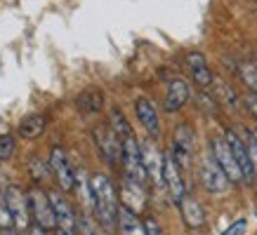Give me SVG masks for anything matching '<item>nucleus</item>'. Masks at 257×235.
I'll return each mask as SVG.
<instances>
[{
  "instance_id": "f257e3e1",
  "label": "nucleus",
  "mask_w": 257,
  "mask_h": 235,
  "mask_svg": "<svg viewBox=\"0 0 257 235\" xmlns=\"http://www.w3.org/2000/svg\"><path fill=\"white\" fill-rule=\"evenodd\" d=\"M90 188H92V207H94V216L104 230L113 233L118 224V200L116 186L106 174H92L90 176Z\"/></svg>"
},
{
  "instance_id": "f03ea898",
  "label": "nucleus",
  "mask_w": 257,
  "mask_h": 235,
  "mask_svg": "<svg viewBox=\"0 0 257 235\" xmlns=\"http://www.w3.org/2000/svg\"><path fill=\"white\" fill-rule=\"evenodd\" d=\"M198 174H201L203 188H205L208 193H212V196H222V193H226V190H229V186H231L229 176L224 174V170L219 167L217 160H215L210 153H208V156L201 160Z\"/></svg>"
},
{
  "instance_id": "7ed1b4c3",
  "label": "nucleus",
  "mask_w": 257,
  "mask_h": 235,
  "mask_svg": "<svg viewBox=\"0 0 257 235\" xmlns=\"http://www.w3.org/2000/svg\"><path fill=\"white\" fill-rule=\"evenodd\" d=\"M194 148H196V139H194V130L182 122V125L175 127V134H172V148L170 153L177 160L179 170L184 172L191 167V160H194Z\"/></svg>"
},
{
  "instance_id": "20e7f679",
  "label": "nucleus",
  "mask_w": 257,
  "mask_h": 235,
  "mask_svg": "<svg viewBox=\"0 0 257 235\" xmlns=\"http://www.w3.org/2000/svg\"><path fill=\"white\" fill-rule=\"evenodd\" d=\"M120 162H123L125 176L144 186V181L149 176H147V170H144V160H142V146L140 141L135 139V134L123 141V160Z\"/></svg>"
},
{
  "instance_id": "39448f33",
  "label": "nucleus",
  "mask_w": 257,
  "mask_h": 235,
  "mask_svg": "<svg viewBox=\"0 0 257 235\" xmlns=\"http://www.w3.org/2000/svg\"><path fill=\"white\" fill-rule=\"evenodd\" d=\"M5 198H8L12 224H15L17 230L31 228V204H29V196H26L19 186H8L5 188Z\"/></svg>"
},
{
  "instance_id": "423d86ee",
  "label": "nucleus",
  "mask_w": 257,
  "mask_h": 235,
  "mask_svg": "<svg viewBox=\"0 0 257 235\" xmlns=\"http://www.w3.org/2000/svg\"><path fill=\"white\" fill-rule=\"evenodd\" d=\"M26 196H29L31 216L36 219V224L47 228V230L57 228V216H55V210H52V202H50V193H45V190L38 186H33Z\"/></svg>"
},
{
  "instance_id": "0eeeda50",
  "label": "nucleus",
  "mask_w": 257,
  "mask_h": 235,
  "mask_svg": "<svg viewBox=\"0 0 257 235\" xmlns=\"http://www.w3.org/2000/svg\"><path fill=\"white\" fill-rule=\"evenodd\" d=\"M210 156L217 160V164L224 170V174L229 176L231 184L243 181V174H241V170H238V162H236V158H234V153H231V148H229V144H226L224 136H212L210 139Z\"/></svg>"
},
{
  "instance_id": "6e6552de",
  "label": "nucleus",
  "mask_w": 257,
  "mask_h": 235,
  "mask_svg": "<svg viewBox=\"0 0 257 235\" xmlns=\"http://www.w3.org/2000/svg\"><path fill=\"white\" fill-rule=\"evenodd\" d=\"M142 146V160H144V170H147V176L156 186H163V167H165V153H161V148L156 146V141L144 139L140 144Z\"/></svg>"
},
{
  "instance_id": "1a4fd4ad",
  "label": "nucleus",
  "mask_w": 257,
  "mask_h": 235,
  "mask_svg": "<svg viewBox=\"0 0 257 235\" xmlns=\"http://www.w3.org/2000/svg\"><path fill=\"white\" fill-rule=\"evenodd\" d=\"M50 172L55 174L62 190H73L76 188V172L71 170L62 146H52V150H50Z\"/></svg>"
},
{
  "instance_id": "9d476101",
  "label": "nucleus",
  "mask_w": 257,
  "mask_h": 235,
  "mask_svg": "<svg viewBox=\"0 0 257 235\" xmlns=\"http://www.w3.org/2000/svg\"><path fill=\"white\" fill-rule=\"evenodd\" d=\"M163 186L168 188V193L175 202H182V198L187 196V186H184V176H182V170H179L177 160L170 150L165 153V167H163Z\"/></svg>"
},
{
  "instance_id": "9b49d317",
  "label": "nucleus",
  "mask_w": 257,
  "mask_h": 235,
  "mask_svg": "<svg viewBox=\"0 0 257 235\" xmlns=\"http://www.w3.org/2000/svg\"><path fill=\"white\" fill-rule=\"evenodd\" d=\"M94 141H97V148L101 150V156L106 158L111 164L123 160V141L118 139L111 127H106V125L94 127Z\"/></svg>"
},
{
  "instance_id": "f8f14e48",
  "label": "nucleus",
  "mask_w": 257,
  "mask_h": 235,
  "mask_svg": "<svg viewBox=\"0 0 257 235\" xmlns=\"http://www.w3.org/2000/svg\"><path fill=\"white\" fill-rule=\"evenodd\" d=\"M226 144H229V148H231V153H234L236 162H238V170H241L243 174V181H252L257 176L255 174V167H252V160H250V150H248V144H245V139H241L236 132H229L224 134Z\"/></svg>"
},
{
  "instance_id": "ddd939ff",
  "label": "nucleus",
  "mask_w": 257,
  "mask_h": 235,
  "mask_svg": "<svg viewBox=\"0 0 257 235\" xmlns=\"http://www.w3.org/2000/svg\"><path fill=\"white\" fill-rule=\"evenodd\" d=\"M118 200H120L123 207H127V210L135 212V214H140V212L147 207V193H144V186L137 184V181H133V179H127V176H123Z\"/></svg>"
},
{
  "instance_id": "4468645a",
  "label": "nucleus",
  "mask_w": 257,
  "mask_h": 235,
  "mask_svg": "<svg viewBox=\"0 0 257 235\" xmlns=\"http://www.w3.org/2000/svg\"><path fill=\"white\" fill-rule=\"evenodd\" d=\"M135 113L140 118L142 127L149 132V136H151V139H158V136H161V120H158V110H156V106H154V102L147 99V96H140V99L135 102Z\"/></svg>"
},
{
  "instance_id": "2eb2a0df",
  "label": "nucleus",
  "mask_w": 257,
  "mask_h": 235,
  "mask_svg": "<svg viewBox=\"0 0 257 235\" xmlns=\"http://www.w3.org/2000/svg\"><path fill=\"white\" fill-rule=\"evenodd\" d=\"M50 202H52V210H55V216H57V228H59V230L76 233V228H78V216L73 214L71 204L59 196V190H50Z\"/></svg>"
},
{
  "instance_id": "dca6fc26",
  "label": "nucleus",
  "mask_w": 257,
  "mask_h": 235,
  "mask_svg": "<svg viewBox=\"0 0 257 235\" xmlns=\"http://www.w3.org/2000/svg\"><path fill=\"white\" fill-rule=\"evenodd\" d=\"M189 96H191V87H189L187 80L172 78L170 85H168V92H165L163 108L168 110V113H177V110L189 102Z\"/></svg>"
},
{
  "instance_id": "f3484780",
  "label": "nucleus",
  "mask_w": 257,
  "mask_h": 235,
  "mask_svg": "<svg viewBox=\"0 0 257 235\" xmlns=\"http://www.w3.org/2000/svg\"><path fill=\"white\" fill-rule=\"evenodd\" d=\"M187 66L191 70V78L198 87H210L215 82V76H212L210 66L205 62V56L201 52H189L187 54Z\"/></svg>"
},
{
  "instance_id": "a211bd4d",
  "label": "nucleus",
  "mask_w": 257,
  "mask_h": 235,
  "mask_svg": "<svg viewBox=\"0 0 257 235\" xmlns=\"http://www.w3.org/2000/svg\"><path fill=\"white\" fill-rule=\"evenodd\" d=\"M179 212H182V219L189 228H201L205 224V212H203L201 202L191 196H184L179 202Z\"/></svg>"
},
{
  "instance_id": "6ab92c4d",
  "label": "nucleus",
  "mask_w": 257,
  "mask_h": 235,
  "mask_svg": "<svg viewBox=\"0 0 257 235\" xmlns=\"http://www.w3.org/2000/svg\"><path fill=\"white\" fill-rule=\"evenodd\" d=\"M118 233L120 235H144V221H140V214L130 212L127 207H118Z\"/></svg>"
},
{
  "instance_id": "aec40b11",
  "label": "nucleus",
  "mask_w": 257,
  "mask_h": 235,
  "mask_svg": "<svg viewBox=\"0 0 257 235\" xmlns=\"http://www.w3.org/2000/svg\"><path fill=\"white\" fill-rule=\"evenodd\" d=\"M45 125H47L45 116L31 113V116H26L19 122V134H22L24 139H36V136H40V134L45 132Z\"/></svg>"
},
{
  "instance_id": "412c9836",
  "label": "nucleus",
  "mask_w": 257,
  "mask_h": 235,
  "mask_svg": "<svg viewBox=\"0 0 257 235\" xmlns=\"http://www.w3.org/2000/svg\"><path fill=\"white\" fill-rule=\"evenodd\" d=\"M109 122H111V130H113V132H116V136L120 141H125L127 139V136H133V130H130V122H127V120H125V116H123V110L120 108H116V106H113V108H111V113H109Z\"/></svg>"
},
{
  "instance_id": "4be33fe9",
  "label": "nucleus",
  "mask_w": 257,
  "mask_h": 235,
  "mask_svg": "<svg viewBox=\"0 0 257 235\" xmlns=\"http://www.w3.org/2000/svg\"><path fill=\"white\" fill-rule=\"evenodd\" d=\"M78 106L83 113H99L101 106H104V96H101L99 90H87V92L80 94Z\"/></svg>"
},
{
  "instance_id": "5701e85b",
  "label": "nucleus",
  "mask_w": 257,
  "mask_h": 235,
  "mask_svg": "<svg viewBox=\"0 0 257 235\" xmlns=\"http://www.w3.org/2000/svg\"><path fill=\"white\" fill-rule=\"evenodd\" d=\"M238 76H241V80L245 82V87L250 90V94H255V96H257V64L243 62L241 66H238Z\"/></svg>"
},
{
  "instance_id": "b1692460",
  "label": "nucleus",
  "mask_w": 257,
  "mask_h": 235,
  "mask_svg": "<svg viewBox=\"0 0 257 235\" xmlns=\"http://www.w3.org/2000/svg\"><path fill=\"white\" fill-rule=\"evenodd\" d=\"M10 228H15V224H12V214H10L5 190L0 188V230H10Z\"/></svg>"
},
{
  "instance_id": "393cba45",
  "label": "nucleus",
  "mask_w": 257,
  "mask_h": 235,
  "mask_svg": "<svg viewBox=\"0 0 257 235\" xmlns=\"http://www.w3.org/2000/svg\"><path fill=\"white\" fill-rule=\"evenodd\" d=\"M78 235H99V226L94 224L90 214H80L78 216Z\"/></svg>"
},
{
  "instance_id": "a878e982",
  "label": "nucleus",
  "mask_w": 257,
  "mask_h": 235,
  "mask_svg": "<svg viewBox=\"0 0 257 235\" xmlns=\"http://www.w3.org/2000/svg\"><path fill=\"white\" fill-rule=\"evenodd\" d=\"M15 136L12 134H3L0 136V162H5V160H10V158L15 156Z\"/></svg>"
},
{
  "instance_id": "bb28decb",
  "label": "nucleus",
  "mask_w": 257,
  "mask_h": 235,
  "mask_svg": "<svg viewBox=\"0 0 257 235\" xmlns=\"http://www.w3.org/2000/svg\"><path fill=\"white\" fill-rule=\"evenodd\" d=\"M245 228H248V221H245V219H236L234 224H229V228H226L222 235H243V233H245Z\"/></svg>"
},
{
  "instance_id": "cd10ccee",
  "label": "nucleus",
  "mask_w": 257,
  "mask_h": 235,
  "mask_svg": "<svg viewBox=\"0 0 257 235\" xmlns=\"http://www.w3.org/2000/svg\"><path fill=\"white\" fill-rule=\"evenodd\" d=\"M144 235H163L161 224H158L154 216H147V219H144Z\"/></svg>"
},
{
  "instance_id": "c85d7f7f",
  "label": "nucleus",
  "mask_w": 257,
  "mask_h": 235,
  "mask_svg": "<svg viewBox=\"0 0 257 235\" xmlns=\"http://www.w3.org/2000/svg\"><path fill=\"white\" fill-rule=\"evenodd\" d=\"M31 174H33V179H36V181L45 179L47 170H45V164H43V160H38V158H33V160H31Z\"/></svg>"
},
{
  "instance_id": "c756f323",
  "label": "nucleus",
  "mask_w": 257,
  "mask_h": 235,
  "mask_svg": "<svg viewBox=\"0 0 257 235\" xmlns=\"http://www.w3.org/2000/svg\"><path fill=\"white\" fill-rule=\"evenodd\" d=\"M245 144H248L250 160H252V167H255V174H257V139H255V136H252V132L248 134V139H245Z\"/></svg>"
},
{
  "instance_id": "7c9ffc66",
  "label": "nucleus",
  "mask_w": 257,
  "mask_h": 235,
  "mask_svg": "<svg viewBox=\"0 0 257 235\" xmlns=\"http://www.w3.org/2000/svg\"><path fill=\"white\" fill-rule=\"evenodd\" d=\"M29 235H52V230H47V228L38 226V224H33V226L29 228Z\"/></svg>"
},
{
  "instance_id": "2f4dec72",
  "label": "nucleus",
  "mask_w": 257,
  "mask_h": 235,
  "mask_svg": "<svg viewBox=\"0 0 257 235\" xmlns=\"http://www.w3.org/2000/svg\"><path fill=\"white\" fill-rule=\"evenodd\" d=\"M3 235H19V233H17V228H10V230H3Z\"/></svg>"
},
{
  "instance_id": "473e14b6",
  "label": "nucleus",
  "mask_w": 257,
  "mask_h": 235,
  "mask_svg": "<svg viewBox=\"0 0 257 235\" xmlns=\"http://www.w3.org/2000/svg\"><path fill=\"white\" fill-rule=\"evenodd\" d=\"M57 235H78V233H69V230H59Z\"/></svg>"
},
{
  "instance_id": "72a5a7b5",
  "label": "nucleus",
  "mask_w": 257,
  "mask_h": 235,
  "mask_svg": "<svg viewBox=\"0 0 257 235\" xmlns=\"http://www.w3.org/2000/svg\"><path fill=\"white\" fill-rule=\"evenodd\" d=\"M252 136H255V139H257V130H255V132H252Z\"/></svg>"
}]
</instances>
